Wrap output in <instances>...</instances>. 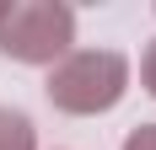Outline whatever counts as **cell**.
<instances>
[{"label":"cell","mask_w":156,"mask_h":150,"mask_svg":"<svg viewBox=\"0 0 156 150\" xmlns=\"http://www.w3.org/2000/svg\"><path fill=\"white\" fill-rule=\"evenodd\" d=\"M124 150H156V123H140V129H129Z\"/></svg>","instance_id":"277c9868"},{"label":"cell","mask_w":156,"mask_h":150,"mask_svg":"<svg viewBox=\"0 0 156 150\" xmlns=\"http://www.w3.org/2000/svg\"><path fill=\"white\" fill-rule=\"evenodd\" d=\"M140 80H145V91L156 97V43L145 48V59H140Z\"/></svg>","instance_id":"5b68a950"},{"label":"cell","mask_w":156,"mask_h":150,"mask_svg":"<svg viewBox=\"0 0 156 150\" xmlns=\"http://www.w3.org/2000/svg\"><path fill=\"white\" fill-rule=\"evenodd\" d=\"M124 86H129V59L113 48H81L48 70V102L59 113H76V118L119 107Z\"/></svg>","instance_id":"6da1fadb"},{"label":"cell","mask_w":156,"mask_h":150,"mask_svg":"<svg viewBox=\"0 0 156 150\" xmlns=\"http://www.w3.org/2000/svg\"><path fill=\"white\" fill-rule=\"evenodd\" d=\"M0 150H38V134H32V123L11 107H0Z\"/></svg>","instance_id":"3957f363"},{"label":"cell","mask_w":156,"mask_h":150,"mask_svg":"<svg viewBox=\"0 0 156 150\" xmlns=\"http://www.w3.org/2000/svg\"><path fill=\"white\" fill-rule=\"evenodd\" d=\"M0 5H5V0H0Z\"/></svg>","instance_id":"8992f818"},{"label":"cell","mask_w":156,"mask_h":150,"mask_svg":"<svg viewBox=\"0 0 156 150\" xmlns=\"http://www.w3.org/2000/svg\"><path fill=\"white\" fill-rule=\"evenodd\" d=\"M76 43V11L59 0H5L0 5V54L16 64H54Z\"/></svg>","instance_id":"7a4b0ae2"}]
</instances>
